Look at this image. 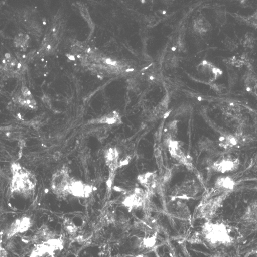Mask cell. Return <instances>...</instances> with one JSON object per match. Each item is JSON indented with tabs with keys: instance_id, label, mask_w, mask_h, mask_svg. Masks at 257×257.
Masks as SVG:
<instances>
[{
	"instance_id": "603a6c76",
	"label": "cell",
	"mask_w": 257,
	"mask_h": 257,
	"mask_svg": "<svg viewBox=\"0 0 257 257\" xmlns=\"http://www.w3.org/2000/svg\"><path fill=\"white\" fill-rule=\"evenodd\" d=\"M64 229L70 235H74L77 232L78 228L75 224L73 221L69 219L66 218L63 221Z\"/></svg>"
},
{
	"instance_id": "44dd1931",
	"label": "cell",
	"mask_w": 257,
	"mask_h": 257,
	"mask_svg": "<svg viewBox=\"0 0 257 257\" xmlns=\"http://www.w3.org/2000/svg\"><path fill=\"white\" fill-rule=\"evenodd\" d=\"M178 127L177 122L174 121L171 122L167 127L166 137L165 138V142L167 145L173 141H174V138L177 135Z\"/></svg>"
},
{
	"instance_id": "8fae6325",
	"label": "cell",
	"mask_w": 257,
	"mask_h": 257,
	"mask_svg": "<svg viewBox=\"0 0 257 257\" xmlns=\"http://www.w3.org/2000/svg\"><path fill=\"white\" fill-rule=\"evenodd\" d=\"M105 162L110 171L111 176L114 175L120 166L119 153L115 147H111L106 150L104 153Z\"/></svg>"
},
{
	"instance_id": "ba28073f",
	"label": "cell",
	"mask_w": 257,
	"mask_h": 257,
	"mask_svg": "<svg viewBox=\"0 0 257 257\" xmlns=\"http://www.w3.org/2000/svg\"><path fill=\"white\" fill-rule=\"evenodd\" d=\"M138 180L152 196L159 191V180L155 173H147L138 176Z\"/></svg>"
},
{
	"instance_id": "d4e9b609",
	"label": "cell",
	"mask_w": 257,
	"mask_h": 257,
	"mask_svg": "<svg viewBox=\"0 0 257 257\" xmlns=\"http://www.w3.org/2000/svg\"><path fill=\"white\" fill-rule=\"evenodd\" d=\"M29 37L27 35H24L23 34L18 35V37L15 39V45L16 47H19L21 48H25L27 47L28 43Z\"/></svg>"
},
{
	"instance_id": "9c48e42d",
	"label": "cell",
	"mask_w": 257,
	"mask_h": 257,
	"mask_svg": "<svg viewBox=\"0 0 257 257\" xmlns=\"http://www.w3.org/2000/svg\"><path fill=\"white\" fill-rule=\"evenodd\" d=\"M31 219L24 217L16 220L8 228L6 232L7 239L11 238L19 233H24L27 231L31 227Z\"/></svg>"
},
{
	"instance_id": "8992f818",
	"label": "cell",
	"mask_w": 257,
	"mask_h": 257,
	"mask_svg": "<svg viewBox=\"0 0 257 257\" xmlns=\"http://www.w3.org/2000/svg\"><path fill=\"white\" fill-rule=\"evenodd\" d=\"M199 191L198 184L194 180H189L175 188L172 196L174 199H189L196 196Z\"/></svg>"
},
{
	"instance_id": "3957f363",
	"label": "cell",
	"mask_w": 257,
	"mask_h": 257,
	"mask_svg": "<svg viewBox=\"0 0 257 257\" xmlns=\"http://www.w3.org/2000/svg\"><path fill=\"white\" fill-rule=\"evenodd\" d=\"M73 178L70 176L69 169L63 166L53 174L51 181V189L54 194L60 198H64L69 194Z\"/></svg>"
},
{
	"instance_id": "9a60e30c",
	"label": "cell",
	"mask_w": 257,
	"mask_h": 257,
	"mask_svg": "<svg viewBox=\"0 0 257 257\" xmlns=\"http://www.w3.org/2000/svg\"><path fill=\"white\" fill-rule=\"evenodd\" d=\"M17 102L25 108L31 110H35L37 108L36 102L27 87L24 86L21 89V95L17 98Z\"/></svg>"
},
{
	"instance_id": "6da1fadb",
	"label": "cell",
	"mask_w": 257,
	"mask_h": 257,
	"mask_svg": "<svg viewBox=\"0 0 257 257\" xmlns=\"http://www.w3.org/2000/svg\"><path fill=\"white\" fill-rule=\"evenodd\" d=\"M12 177L10 183L12 192L28 198L35 191L37 180L31 171L14 163L11 167Z\"/></svg>"
},
{
	"instance_id": "f546056e",
	"label": "cell",
	"mask_w": 257,
	"mask_h": 257,
	"mask_svg": "<svg viewBox=\"0 0 257 257\" xmlns=\"http://www.w3.org/2000/svg\"><path fill=\"white\" fill-rule=\"evenodd\" d=\"M6 250L4 249H1V257H8L7 256V253Z\"/></svg>"
},
{
	"instance_id": "277c9868",
	"label": "cell",
	"mask_w": 257,
	"mask_h": 257,
	"mask_svg": "<svg viewBox=\"0 0 257 257\" xmlns=\"http://www.w3.org/2000/svg\"><path fill=\"white\" fill-rule=\"evenodd\" d=\"M230 194V192H225L204 200L199 208L198 217L210 221L215 216L216 212Z\"/></svg>"
},
{
	"instance_id": "7a4b0ae2",
	"label": "cell",
	"mask_w": 257,
	"mask_h": 257,
	"mask_svg": "<svg viewBox=\"0 0 257 257\" xmlns=\"http://www.w3.org/2000/svg\"><path fill=\"white\" fill-rule=\"evenodd\" d=\"M201 235L203 241L213 248L228 246L233 241L228 227L221 222L208 221L203 225Z\"/></svg>"
},
{
	"instance_id": "ac0fdd59",
	"label": "cell",
	"mask_w": 257,
	"mask_h": 257,
	"mask_svg": "<svg viewBox=\"0 0 257 257\" xmlns=\"http://www.w3.org/2000/svg\"><path fill=\"white\" fill-rule=\"evenodd\" d=\"M242 219L247 223L257 222V201L250 203L244 212Z\"/></svg>"
},
{
	"instance_id": "83f0119b",
	"label": "cell",
	"mask_w": 257,
	"mask_h": 257,
	"mask_svg": "<svg viewBox=\"0 0 257 257\" xmlns=\"http://www.w3.org/2000/svg\"><path fill=\"white\" fill-rule=\"evenodd\" d=\"M224 46L228 50L233 52L238 48L236 42L229 37H227L224 40Z\"/></svg>"
},
{
	"instance_id": "2e32d148",
	"label": "cell",
	"mask_w": 257,
	"mask_h": 257,
	"mask_svg": "<svg viewBox=\"0 0 257 257\" xmlns=\"http://www.w3.org/2000/svg\"><path fill=\"white\" fill-rule=\"evenodd\" d=\"M56 234L51 230L47 225H42L33 237V242L42 243L56 239Z\"/></svg>"
},
{
	"instance_id": "4fadbf2b",
	"label": "cell",
	"mask_w": 257,
	"mask_h": 257,
	"mask_svg": "<svg viewBox=\"0 0 257 257\" xmlns=\"http://www.w3.org/2000/svg\"><path fill=\"white\" fill-rule=\"evenodd\" d=\"M235 183L229 177H220L218 178L215 184L216 195H219L225 192L231 193L235 187Z\"/></svg>"
},
{
	"instance_id": "d6986e66",
	"label": "cell",
	"mask_w": 257,
	"mask_h": 257,
	"mask_svg": "<svg viewBox=\"0 0 257 257\" xmlns=\"http://www.w3.org/2000/svg\"><path fill=\"white\" fill-rule=\"evenodd\" d=\"M244 83L247 91L257 95V76L249 70L244 76Z\"/></svg>"
},
{
	"instance_id": "30bf717a",
	"label": "cell",
	"mask_w": 257,
	"mask_h": 257,
	"mask_svg": "<svg viewBox=\"0 0 257 257\" xmlns=\"http://www.w3.org/2000/svg\"><path fill=\"white\" fill-rule=\"evenodd\" d=\"M92 191V186L73 178L70 187V195L79 198H88Z\"/></svg>"
},
{
	"instance_id": "f1b7e54d",
	"label": "cell",
	"mask_w": 257,
	"mask_h": 257,
	"mask_svg": "<svg viewBox=\"0 0 257 257\" xmlns=\"http://www.w3.org/2000/svg\"><path fill=\"white\" fill-rule=\"evenodd\" d=\"M255 43V39L252 35H250L249 33L245 35V39L243 42L244 47L252 49L254 47Z\"/></svg>"
},
{
	"instance_id": "7c38bea8",
	"label": "cell",
	"mask_w": 257,
	"mask_h": 257,
	"mask_svg": "<svg viewBox=\"0 0 257 257\" xmlns=\"http://www.w3.org/2000/svg\"><path fill=\"white\" fill-rule=\"evenodd\" d=\"M168 147L169 153L173 158L187 167H192L190 159L182 151L178 142L174 141L170 142L168 144Z\"/></svg>"
},
{
	"instance_id": "cb8c5ba5",
	"label": "cell",
	"mask_w": 257,
	"mask_h": 257,
	"mask_svg": "<svg viewBox=\"0 0 257 257\" xmlns=\"http://www.w3.org/2000/svg\"><path fill=\"white\" fill-rule=\"evenodd\" d=\"M228 71V84L230 88L233 87L238 80V75L232 67L227 66Z\"/></svg>"
},
{
	"instance_id": "52a82bcc",
	"label": "cell",
	"mask_w": 257,
	"mask_h": 257,
	"mask_svg": "<svg viewBox=\"0 0 257 257\" xmlns=\"http://www.w3.org/2000/svg\"><path fill=\"white\" fill-rule=\"evenodd\" d=\"M149 196H152L146 190L136 188L133 194L124 199L123 204L131 209H138L144 207L145 201Z\"/></svg>"
},
{
	"instance_id": "ffe728a7",
	"label": "cell",
	"mask_w": 257,
	"mask_h": 257,
	"mask_svg": "<svg viewBox=\"0 0 257 257\" xmlns=\"http://www.w3.org/2000/svg\"><path fill=\"white\" fill-rule=\"evenodd\" d=\"M230 14L238 20L241 23L254 29H257V10L251 15L248 16H241L237 14Z\"/></svg>"
},
{
	"instance_id": "4316f807",
	"label": "cell",
	"mask_w": 257,
	"mask_h": 257,
	"mask_svg": "<svg viewBox=\"0 0 257 257\" xmlns=\"http://www.w3.org/2000/svg\"><path fill=\"white\" fill-rule=\"evenodd\" d=\"M216 16V20L218 24L223 26L226 24L227 16L225 11L222 10H217Z\"/></svg>"
},
{
	"instance_id": "484cf974",
	"label": "cell",
	"mask_w": 257,
	"mask_h": 257,
	"mask_svg": "<svg viewBox=\"0 0 257 257\" xmlns=\"http://www.w3.org/2000/svg\"><path fill=\"white\" fill-rule=\"evenodd\" d=\"M114 217L112 214L109 211H105L100 216V222L101 225H105L113 222Z\"/></svg>"
},
{
	"instance_id": "7402d4cb",
	"label": "cell",
	"mask_w": 257,
	"mask_h": 257,
	"mask_svg": "<svg viewBox=\"0 0 257 257\" xmlns=\"http://www.w3.org/2000/svg\"><path fill=\"white\" fill-rule=\"evenodd\" d=\"M210 28V24L204 17L200 18L195 23V28L200 34L207 32Z\"/></svg>"
},
{
	"instance_id": "5b68a950",
	"label": "cell",
	"mask_w": 257,
	"mask_h": 257,
	"mask_svg": "<svg viewBox=\"0 0 257 257\" xmlns=\"http://www.w3.org/2000/svg\"><path fill=\"white\" fill-rule=\"evenodd\" d=\"M241 162L239 158L227 155L219 158L212 164L211 168L216 172L224 174L237 170Z\"/></svg>"
},
{
	"instance_id": "5bb4252c",
	"label": "cell",
	"mask_w": 257,
	"mask_h": 257,
	"mask_svg": "<svg viewBox=\"0 0 257 257\" xmlns=\"http://www.w3.org/2000/svg\"><path fill=\"white\" fill-rule=\"evenodd\" d=\"M243 138L239 134H224L220 138V146L229 150L238 146L242 142Z\"/></svg>"
},
{
	"instance_id": "e0dca14e",
	"label": "cell",
	"mask_w": 257,
	"mask_h": 257,
	"mask_svg": "<svg viewBox=\"0 0 257 257\" xmlns=\"http://www.w3.org/2000/svg\"><path fill=\"white\" fill-rule=\"evenodd\" d=\"M92 124H106L109 125H119L122 123L121 118L118 113L113 112L100 118L94 119L91 122Z\"/></svg>"
}]
</instances>
